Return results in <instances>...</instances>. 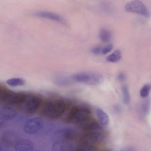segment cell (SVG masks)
Masks as SVG:
<instances>
[{
	"instance_id": "f1b7e54d",
	"label": "cell",
	"mask_w": 151,
	"mask_h": 151,
	"mask_svg": "<svg viewBox=\"0 0 151 151\" xmlns=\"http://www.w3.org/2000/svg\"><path fill=\"white\" fill-rule=\"evenodd\" d=\"M4 91H2L0 89V100L2 99Z\"/></svg>"
},
{
	"instance_id": "83f0119b",
	"label": "cell",
	"mask_w": 151,
	"mask_h": 151,
	"mask_svg": "<svg viewBox=\"0 0 151 151\" xmlns=\"http://www.w3.org/2000/svg\"><path fill=\"white\" fill-rule=\"evenodd\" d=\"M122 150H121L122 151H132L133 150L132 149V148H123L122 149Z\"/></svg>"
},
{
	"instance_id": "44dd1931",
	"label": "cell",
	"mask_w": 151,
	"mask_h": 151,
	"mask_svg": "<svg viewBox=\"0 0 151 151\" xmlns=\"http://www.w3.org/2000/svg\"><path fill=\"white\" fill-rule=\"evenodd\" d=\"M151 89V86L149 84H146L141 89L140 95L142 98L147 97L149 95Z\"/></svg>"
},
{
	"instance_id": "d4e9b609",
	"label": "cell",
	"mask_w": 151,
	"mask_h": 151,
	"mask_svg": "<svg viewBox=\"0 0 151 151\" xmlns=\"http://www.w3.org/2000/svg\"><path fill=\"white\" fill-rule=\"evenodd\" d=\"M101 47L97 46L93 47L91 50V52L95 55H98L101 52Z\"/></svg>"
},
{
	"instance_id": "ffe728a7",
	"label": "cell",
	"mask_w": 151,
	"mask_h": 151,
	"mask_svg": "<svg viewBox=\"0 0 151 151\" xmlns=\"http://www.w3.org/2000/svg\"><path fill=\"white\" fill-rule=\"evenodd\" d=\"M77 151H95L97 150L96 148L92 145L79 144L76 148Z\"/></svg>"
},
{
	"instance_id": "ba28073f",
	"label": "cell",
	"mask_w": 151,
	"mask_h": 151,
	"mask_svg": "<svg viewBox=\"0 0 151 151\" xmlns=\"http://www.w3.org/2000/svg\"><path fill=\"white\" fill-rule=\"evenodd\" d=\"M43 125V121L40 118L36 117L28 120L24 126L25 132L28 134H34L40 130Z\"/></svg>"
},
{
	"instance_id": "5bb4252c",
	"label": "cell",
	"mask_w": 151,
	"mask_h": 151,
	"mask_svg": "<svg viewBox=\"0 0 151 151\" xmlns=\"http://www.w3.org/2000/svg\"><path fill=\"white\" fill-rule=\"evenodd\" d=\"M15 148L17 151H31L33 149V145L30 140L23 139L17 142Z\"/></svg>"
},
{
	"instance_id": "9c48e42d",
	"label": "cell",
	"mask_w": 151,
	"mask_h": 151,
	"mask_svg": "<svg viewBox=\"0 0 151 151\" xmlns=\"http://www.w3.org/2000/svg\"><path fill=\"white\" fill-rule=\"evenodd\" d=\"M103 138L102 134L98 132L85 133L80 137L78 142L79 144L92 145L101 142Z\"/></svg>"
},
{
	"instance_id": "30bf717a",
	"label": "cell",
	"mask_w": 151,
	"mask_h": 151,
	"mask_svg": "<svg viewBox=\"0 0 151 151\" xmlns=\"http://www.w3.org/2000/svg\"><path fill=\"white\" fill-rule=\"evenodd\" d=\"M17 112L15 109L5 107L0 109V127L7 121L12 119L17 115Z\"/></svg>"
},
{
	"instance_id": "52a82bcc",
	"label": "cell",
	"mask_w": 151,
	"mask_h": 151,
	"mask_svg": "<svg viewBox=\"0 0 151 151\" xmlns=\"http://www.w3.org/2000/svg\"><path fill=\"white\" fill-rule=\"evenodd\" d=\"M27 96L23 93L4 91L2 100L12 104H19L24 103Z\"/></svg>"
},
{
	"instance_id": "484cf974",
	"label": "cell",
	"mask_w": 151,
	"mask_h": 151,
	"mask_svg": "<svg viewBox=\"0 0 151 151\" xmlns=\"http://www.w3.org/2000/svg\"><path fill=\"white\" fill-rule=\"evenodd\" d=\"M114 111L117 113H120L122 111V106L116 104L114 106Z\"/></svg>"
},
{
	"instance_id": "8fae6325",
	"label": "cell",
	"mask_w": 151,
	"mask_h": 151,
	"mask_svg": "<svg viewBox=\"0 0 151 151\" xmlns=\"http://www.w3.org/2000/svg\"><path fill=\"white\" fill-rule=\"evenodd\" d=\"M71 141L58 140L53 144L52 150L54 151H70L73 150L74 146Z\"/></svg>"
},
{
	"instance_id": "8992f818",
	"label": "cell",
	"mask_w": 151,
	"mask_h": 151,
	"mask_svg": "<svg viewBox=\"0 0 151 151\" xmlns=\"http://www.w3.org/2000/svg\"><path fill=\"white\" fill-rule=\"evenodd\" d=\"M78 133L76 129L71 128L60 129L53 133V137L58 140L71 141L78 138Z\"/></svg>"
},
{
	"instance_id": "277c9868",
	"label": "cell",
	"mask_w": 151,
	"mask_h": 151,
	"mask_svg": "<svg viewBox=\"0 0 151 151\" xmlns=\"http://www.w3.org/2000/svg\"><path fill=\"white\" fill-rule=\"evenodd\" d=\"M126 11L141 15L146 18L150 17V14L146 6L142 1L133 0L127 3L125 6Z\"/></svg>"
},
{
	"instance_id": "d6986e66",
	"label": "cell",
	"mask_w": 151,
	"mask_h": 151,
	"mask_svg": "<svg viewBox=\"0 0 151 151\" xmlns=\"http://www.w3.org/2000/svg\"><path fill=\"white\" fill-rule=\"evenodd\" d=\"M25 83L24 80L20 78H13L8 80L6 83L9 85L15 87L23 85Z\"/></svg>"
},
{
	"instance_id": "3957f363",
	"label": "cell",
	"mask_w": 151,
	"mask_h": 151,
	"mask_svg": "<svg viewBox=\"0 0 151 151\" xmlns=\"http://www.w3.org/2000/svg\"><path fill=\"white\" fill-rule=\"evenodd\" d=\"M71 78L77 82L94 85L101 83L104 79L103 76L100 73L88 72L75 74L72 76Z\"/></svg>"
},
{
	"instance_id": "7402d4cb",
	"label": "cell",
	"mask_w": 151,
	"mask_h": 151,
	"mask_svg": "<svg viewBox=\"0 0 151 151\" xmlns=\"http://www.w3.org/2000/svg\"><path fill=\"white\" fill-rule=\"evenodd\" d=\"M56 78L55 82L58 84L65 86L69 83V79L68 77L59 76H57Z\"/></svg>"
},
{
	"instance_id": "603a6c76",
	"label": "cell",
	"mask_w": 151,
	"mask_h": 151,
	"mask_svg": "<svg viewBox=\"0 0 151 151\" xmlns=\"http://www.w3.org/2000/svg\"><path fill=\"white\" fill-rule=\"evenodd\" d=\"M150 103L148 101H146L143 102L142 105L141 109L144 114H148L150 111Z\"/></svg>"
},
{
	"instance_id": "cb8c5ba5",
	"label": "cell",
	"mask_w": 151,
	"mask_h": 151,
	"mask_svg": "<svg viewBox=\"0 0 151 151\" xmlns=\"http://www.w3.org/2000/svg\"><path fill=\"white\" fill-rule=\"evenodd\" d=\"M113 45L109 44L102 49V52L104 54H106L109 52L113 49Z\"/></svg>"
},
{
	"instance_id": "f546056e",
	"label": "cell",
	"mask_w": 151,
	"mask_h": 151,
	"mask_svg": "<svg viewBox=\"0 0 151 151\" xmlns=\"http://www.w3.org/2000/svg\"><path fill=\"white\" fill-rule=\"evenodd\" d=\"M1 144H0V150H1Z\"/></svg>"
},
{
	"instance_id": "9a60e30c",
	"label": "cell",
	"mask_w": 151,
	"mask_h": 151,
	"mask_svg": "<svg viewBox=\"0 0 151 151\" xmlns=\"http://www.w3.org/2000/svg\"><path fill=\"white\" fill-rule=\"evenodd\" d=\"M96 113L100 123L104 126L107 125L109 123L110 119L108 115L101 108L97 109Z\"/></svg>"
},
{
	"instance_id": "7a4b0ae2",
	"label": "cell",
	"mask_w": 151,
	"mask_h": 151,
	"mask_svg": "<svg viewBox=\"0 0 151 151\" xmlns=\"http://www.w3.org/2000/svg\"><path fill=\"white\" fill-rule=\"evenodd\" d=\"M91 111L88 107L75 105L72 107L65 118L67 123L81 125L91 118Z\"/></svg>"
},
{
	"instance_id": "4fadbf2b",
	"label": "cell",
	"mask_w": 151,
	"mask_h": 151,
	"mask_svg": "<svg viewBox=\"0 0 151 151\" xmlns=\"http://www.w3.org/2000/svg\"><path fill=\"white\" fill-rule=\"evenodd\" d=\"M35 16L37 17L49 19L57 22L62 21L61 17L55 13L45 11H40L36 12L34 13Z\"/></svg>"
},
{
	"instance_id": "2e32d148",
	"label": "cell",
	"mask_w": 151,
	"mask_h": 151,
	"mask_svg": "<svg viewBox=\"0 0 151 151\" xmlns=\"http://www.w3.org/2000/svg\"><path fill=\"white\" fill-rule=\"evenodd\" d=\"M122 57V54L121 51L117 50L108 56L106 58V60L109 62H116L120 60Z\"/></svg>"
},
{
	"instance_id": "ac0fdd59",
	"label": "cell",
	"mask_w": 151,
	"mask_h": 151,
	"mask_svg": "<svg viewBox=\"0 0 151 151\" xmlns=\"http://www.w3.org/2000/svg\"><path fill=\"white\" fill-rule=\"evenodd\" d=\"M123 101L125 104H128L130 101V97L128 88L126 85H123L122 87Z\"/></svg>"
},
{
	"instance_id": "6da1fadb",
	"label": "cell",
	"mask_w": 151,
	"mask_h": 151,
	"mask_svg": "<svg viewBox=\"0 0 151 151\" xmlns=\"http://www.w3.org/2000/svg\"><path fill=\"white\" fill-rule=\"evenodd\" d=\"M70 106L69 101L62 98L48 99L43 101L39 109V114L49 119H58L69 109Z\"/></svg>"
},
{
	"instance_id": "7c38bea8",
	"label": "cell",
	"mask_w": 151,
	"mask_h": 151,
	"mask_svg": "<svg viewBox=\"0 0 151 151\" xmlns=\"http://www.w3.org/2000/svg\"><path fill=\"white\" fill-rule=\"evenodd\" d=\"M81 125L85 133L98 132L102 129L99 124L91 118Z\"/></svg>"
},
{
	"instance_id": "4316f807",
	"label": "cell",
	"mask_w": 151,
	"mask_h": 151,
	"mask_svg": "<svg viewBox=\"0 0 151 151\" xmlns=\"http://www.w3.org/2000/svg\"><path fill=\"white\" fill-rule=\"evenodd\" d=\"M125 74L123 72H121L118 74L117 78L119 81H122L125 80Z\"/></svg>"
},
{
	"instance_id": "5b68a950",
	"label": "cell",
	"mask_w": 151,
	"mask_h": 151,
	"mask_svg": "<svg viewBox=\"0 0 151 151\" xmlns=\"http://www.w3.org/2000/svg\"><path fill=\"white\" fill-rule=\"evenodd\" d=\"M43 101L42 97L37 94L27 95L24 103L26 111L29 114H33L39 110Z\"/></svg>"
},
{
	"instance_id": "e0dca14e",
	"label": "cell",
	"mask_w": 151,
	"mask_h": 151,
	"mask_svg": "<svg viewBox=\"0 0 151 151\" xmlns=\"http://www.w3.org/2000/svg\"><path fill=\"white\" fill-rule=\"evenodd\" d=\"M99 37L103 42H107L109 41L111 38V34L109 31L103 28L99 32Z\"/></svg>"
}]
</instances>
